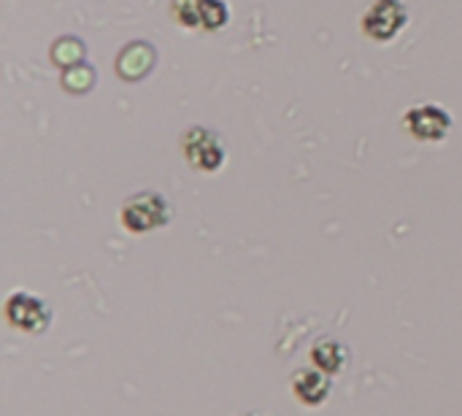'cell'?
Returning <instances> with one entry per match:
<instances>
[{"label": "cell", "instance_id": "9c48e42d", "mask_svg": "<svg viewBox=\"0 0 462 416\" xmlns=\"http://www.w3.org/2000/svg\"><path fill=\"white\" fill-rule=\"evenodd\" d=\"M244 416H257V414H244Z\"/></svg>", "mask_w": 462, "mask_h": 416}, {"label": "cell", "instance_id": "8992f818", "mask_svg": "<svg viewBox=\"0 0 462 416\" xmlns=\"http://www.w3.org/2000/svg\"><path fill=\"white\" fill-rule=\"evenodd\" d=\"M455 127L452 114L436 103H420L403 114V130L420 143H441Z\"/></svg>", "mask_w": 462, "mask_h": 416}, {"label": "cell", "instance_id": "5b68a950", "mask_svg": "<svg viewBox=\"0 0 462 416\" xmlns=\"http://www.w3.org/2000/svg\"><path fill=\"white\" fill-rule=\"evenodd\" d=\"M411 11L406 5V0H374L363 19L360 27L365 32V38L376 41V43H390L401 35V30L409 24Z\"/></svg>", "mask_w": 462, "mask_h": 416}, {"label": "cell", "instance_id": "52a82bcc", "mask_svg": "<svg viewBox=\"0 0 462 416\" xmlns=\"http://www.w3.org/2000/svg\"><path fill=\"white\" fill-rule=\"evenodd\" d=\"M333 393V376L319 368H303L292 374V395L306 409H319Z\"/></svg>", "mask_w": 462, "mask_h": 416}, {"label": "cell", "instance_id": "3957f363", "mask_svg": "<svg viewBox=\"0 0 462 416\" xmlns=\"http://www.w3.org/2000/svg\"><path fill=\"white\" fill-rule=\"evenodd\" d=\"M3 314H5V322L14 330L27 333V336H41L51 325L49 303L41 295L30 292V290H14L3 303Z\"/></svg>", "mask_w": 462, "mask_h": 416}, {"label": "cell", "instance_id": "6da1fadb", "mask_svg": "<svg viewBox=\"0 0 462 416\" xmlns=\"http://www.w3.org/2000/svg\"><path fill=\"white\" fill-rule=\"evenodd\" d=\"M119 222L133 236H146L154 230H162L173 222V206L162 192L143 190L130 195L119 208Z\"/></svg>", "mask_w": 462, "mask_h": 416}, {"label": "cell", "instance_id": "277c9868", "mask_svg": "<svg viewBox=\"0 0 462 416\" xmlns=\"http://www.w3.org/2000/svg\"><path fill=\"white\" fill-rule=\"evenodd\" d=\"M171 16L179 27L195 32H217L230 22L227 0H171Z\"/></svg>", "mask_w": 462, "mask_h": 416}, {"label": "cell", "instance_id": "ba28073f", "mask_svg": "<svg viewBox=\"0 0 462 416\" xmlns=\"http://www.w3.org/2000/svg\"><path fill=\"white\" fill-rule=\"evenodd\" d=\"M309 360L314 368L325 371L328 376H338L346 371L349 365V349L344 341L338 338H319L311 349H309Z\"/></svg>", "mask_w": 462, "mask_h": 416}, {"label": "cell", "instance_id": "7a4b0ae2", "mask_svg": "<svg viewBox=\"0 0 462 416\" xmlns=\"http://www.w3.org/2000/svg\"><path fill=\"white\" fill-rule=\"evenodd\" d=\"M181 154L189 168H195L200 173H217L225 168L227 146L217 130H211L206 125H192L181 135Z\"/></svg>", "mask_w": 462, "mask_h": 416}]
</instances>
